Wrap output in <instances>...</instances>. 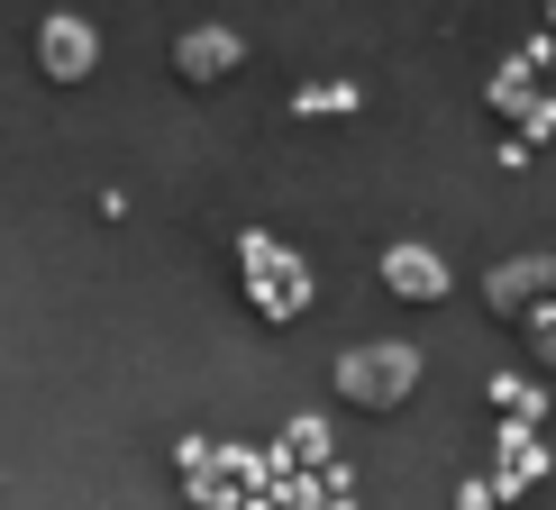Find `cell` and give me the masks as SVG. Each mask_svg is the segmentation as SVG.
Returning <instances> with one entry per match:
<instances>
[{"instance_id": "cell-2", "label": "cell", "mask_w": 556, "mask_h": 510, "mask_svg": "<svg viewBox=\"0 0 556 510\" xmlns=\"http://www.w3.org/2000/svg\"><path fill=\"white\" fill-rule=\"evenodd\" d=\"M410 374H420V365H410L402 346H383V356H356V365H346V392L383 410V401H402V383H410Z\"/></svg>"}, {"instance_id": "cell-5", "label": "cell", "mask_w": 556, "mask_h": 510, "mask_svg": "<svg viewBox=\"0 0 556 510\" xmlns=\"http://www.w3.org/2000/svg\"><path fill=\"white\" fill-rule=\"evenodd\" d=\"M392 283H402V292H438V265H429V255H392Z\"/></svg>"}, {"instance_id": "cell-4", "label": "cell", "mask_w": 556, "mask_h": 510, "mask_svg": "<svg viewBox=\"0 0 556 510\" xmlns=\"http://www.w3.org/2000/svg\"><path fill=\"white\" fill-rule=\"evenodd\" d=\"M228 55H238L228 37H182V74H228Z\"/></svg>"}, {"instance_id": "cell-1", "label": "cell", "mask_w": 556, "mask_h": 510, "mask_svg": "<svg viewBox=\"0 0 556 510\" xmlns=\"http://www.w3.org/2000/svg\"><path fill=\"white\" fill-rule=\"evenodd\" d=\"M247 283H256V301H265L274 319H292L301 301H311V283H301V265H292V255H274L265 238H247Z\"/></svg>"}, {"instance_id": "cell-3", "label": "cell", "mask_w": 556, "mask_h": 510, "mask_svg": "<svg viewBox=\"0 0 556 510\" xmlns=\"http://www.w3.org/2000/svg\"><path fill=\"white\" fill-rule=\"evenodd\" d=\"M37 55H46V74H83V64H91V46H83V28H74V18H55Z\"/></svg>"}]
</instances>
